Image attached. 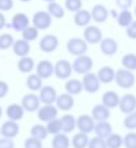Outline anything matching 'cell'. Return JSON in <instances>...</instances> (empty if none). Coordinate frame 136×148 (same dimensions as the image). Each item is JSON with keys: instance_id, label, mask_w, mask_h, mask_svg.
Returning <instances> with one entry per match:
<instances>
[{"instance_id": "cell-11", "label": "cell", "mask_w": 136, "mask_h": 148, "mask_svg": "<svg viewBox=\"0 0 136 148\" xmlns=\"http://www.w3.org/2000/svg\"><path fill=\"white\" fill-rule=\"evenodd\" d=\"M58 108L55 105H44L38 110V119L42 122H48L56 119L58 116Z\"/></svg>"}, {"instance_id": "cell-51", "label": "cell", "mask_w": 136, "mask_h": 148, "mask_svg": "<svg viewBox=\"0 0 136 148\" xmlns=\"http://www.w3.org/2000/svg\"><path fill=\"white\" fill-rule=\"evenodd\" d=\"M6 25V18H5L4 14L0 11V31H2Z\"/></svg>"}, {"instance_id": "cell-44", "label": "cell", "mask_w": 136, "mask_h": 148, "mask_svg": "<svg viewBox=\"0 0 136 148\" xmlns=\"http://www.w3.org/2000/svg\"><path fill=\"white\" fill-rule=\"evenodd\" d=\"M87 148H108L106 144V140L102 139L100 137H93L89 140V143Z\"/></svg>"}, {"instance_id": "cell-27", "label": "cell", "mask_w": 136, "mask_h": 148, "mask_svg": "<svg viewBox=\"0 0 136 148\" xmlns=\"http://www.w3.org/2000/svg\"><path fill=\"white\" fill-rule=\"evenodd\" d=\"M61 124H62V132L65 134L71 133L76 128V119L71 114H66L63 115L61 118Z\"/></svg>"}, {"instance_id": "cell-49", "label": "cell", "mask_w": 136, "mask_h": 148, "mask_svg": "<svg viewBox=\"0 0 136 148\" xmlns=\"http://www.w3.org/2000/svg\"><path fill=\"white\" fill-rule=\"evenodd\" d=\"M9 91V85L6 81L0 80V99H4Z\"/></svg>"}, {"instance_id": "cell-15", "label": "cell", "mask_w": 136, "mask_h": 148, "mask_svg": "<svg viewBox=\"0 0 136 148\" xmlns=\"http://www.w3.org/2000/svg\"><path fill=\"white\" fill-rule=\"evenodd\" d=\"M30 18L25 13L23 12H19L15 13L11 18V27L14 29L15 32H23L27 29V27H30Z\"/></svg>"}, {"instance_id": "cell-46", "label": "cell", "mask_w": 136, "mask_h": 148, "mask_svg": "<svg viewBox=\"0 0 136 148\" xmlns=\"http://www.w3.org/2000/svg\"><path fill=\"white\" fill-rule=\"evenodd\" d=\"M13 0H0V11H9L13 8Z\"/></svg>"}, {"instance_id": "cell-41", "label": "cell", "mask_w": 136, "mask_h": 148, "mask_svg": "<svg viewBox=\"0 0 136 148\" xmlns=\"http://www.w3.org/2000/svg\"><path fill=\"white\" fill-rule=\"evenodd\" d=\"M64 8L70 12H77L82 9V0H65Z\"/></svg>"}, {"instance_id": "cell-56", "label": "cell", "mask_w": 136, "mask_h": 148, "mask_svg": "<svg viewBox=\"0 0 136 148\" xmlns=\"http://www.w3.org/2000/svg\"><path fill=\"white\" fill-rule=\"evenodd\" d=\"M0 135H1V132H0Z\"/></svg>"}, {"instance_id": "cell-47", "label": "cell", "mask_w": 136, "mask_h": 148, "mask_svg": "<svg viewBox=\"0 0 136 148\" xmlns=\"http://www.w3.org/2000/svg\"><path fill=\"white\" fill-rule=\"evenodd\" d=\"M126 35L129 39L136 40V21H133L129 27H126Z\"/></svg>"}, {"instance_id": "cell-40", "label": "cell", "mask_w": 136, "mask_h": 148, "mask_svg": "<svg viewBox=\"0 0 136 148\" xmlns=\"http://www.w3.org/2000/svg\"><path fill=\"white\" fill-rule=\"evenodd\" d=\"M47 131L49 134L51 135H57V134L61 133L62 132V124H61V120L56 118V119L52 120V121L48 122L47 123Z\"/></svg>"}, {"instance_id": "cell-26", "label": "cell", "mask_w": 136, "mask_h": 148, "mask_svg": "<svg viewBox=\"0 0 136 148\" xmlns=\"http://www.w3.org/2000/svg\"><path fill=\"white\" fill-rule=\"evenodd\" d=\"M95 133L97 137L106 140L113 133V128H112V125L108 121L97 122L95 127Z\"/></svg>"}, {"instance_id": "cell-19", "label": "cell", "mask_w": 136, "mask_h": 148, "mask_svg": "<svg viewBox=\"0 0 136 148\" xmlns=\"http://www.w3.org/2000/svg\"><path fill=\"white\" fill-rule=\"evenodd\" d=\"M100 49L104 55L111 57L118 52V43L113 38H105L100 43Z\"/></svg>"}, {"instance_id": "cell-33", "label": "cell", "mask_w": 136, "mask_h": 148, "mask_svg": "<svg viewBox=\"0 0 136 148\" xmlns=\"http://www.w3.org/2000/svg\"><path fill=\"white\" fill-rule=\"evenodd\" d=\"M30 133H31V137L36 138V139H38V140H41V141L45 140L46 138L48 137V135H49L46 126L41 125V124H36V125H34L33 127L31 128Z\"/></svg>"}, {"instance_id": "cell-7", "label": "cell", "mask_w": 136, "mask_h": 148, "mask_svg": "<svg viewBox=\"0 0 136 148\" xmlns=\"http://www.w3.org/2000/svg\"><path fill=\"white\" fill-rule=\"evenodd\" d=\"M83 39L87 44L91 45H97L100 44L103 40V33L101 29L97 25H89L84 29L83 32Z\"/></svg>"}, {"instance_id": "cell-10", "label": "cell", "mask_w": 136, "mask_h": 148, "mask_svg": "<svg viewBox=\"0 0 136 148\" xmlns=\"http://www.w3.org/2000/svg\"><path fill=\"white\" fill-rule=\"evenodd\" d=\"M58 46H59V40L55 35L52 34L45 35L40 40L39 43L40 50L44 53H52L57 49Z\"/></svg>"}, {"instance_id": "cell-2", "label": "cell", "mask_w": 136, "mask_h": 148, "mask_svg": "<svg viewBox=\"0 0 136 148\" xmlns=\"http://www.w3.org/2000/svg\"><path fill=\"white\" fill-rule=\"evenodd\" d=\"M66 50L69 54L76 57L85 55L87 51V43L81 38H71L66 43Z\"/></svg>"}, {"instance_id": "cell-52", "label": "cell", "mask_w": 136, "mask_h": 148, "mask_svg": "<svg viewBox=\"0 0 136 148\" xmlns=\"http://www.w3.org/2000/svg\"><path fill=\"white\" fill-rule=\"evenodd\" d=\"M2 114H3V110H2V107L0 106V119H1V117H2Z\"/></svg>"}, {"instance_id": "cell-32", "label": "cell", "mask_w": 136, "mask_h": 148, "mask_svg": "<svg viewBox=\"0 0 136 148\" xmlns=\"http://www.w3.org/2000/svg\"><path fill=\"white\" fill-rule=\"evenodd\" d=\"M70 144V139L65 133L57 134L52 139V148H69Z\"/></svg>"}, {"instance_id": "cell-25", "label": "cell", "mask_w": 136, "mask_h": 148, "mask_svg": "<svg viewBox=\"0 0 136 148\" xmlns=\"http://www.w3.org/2000/svg\"><path fill=\"white\" fill-rule=\"evenodd\" d=\"M12 51L17 57L23 58L29 56L30 51H31V46H30L29 42H27L25 40H16L12 46Z\"/></svg>"}, {"instance_id": "cell-54", "label": "cell", "mask_w": 136, "mask_h": 148, "mask_svg": "<svg viewBox=\"0 0 136 148\" xmlns=\"http://www.w3.org/2000/svg\"><path fill=\"white\" fill-rule=\"evenodd\" d=\"M21 2H23V3H27V2H30V1H32V0H19Z\"/></svg>"}, {"instance_id": "cell-12", "label": "cell", "mask_w": 136, "mask_h": 148, "mask_svg": "<svg viewBox=\"0 0 136 148\" xmlns=\"http://www.w3.org/2000/svg\"><path fill=\"white\" fill-rule=\"evenodd\" d=\"M119 109L125 115L136 111V97L132 93H126L120 97Z\"/></svg>"}, {"instance_id": "cell-36", "label": "cell", "mask_w": 136, "mask_h": 148, "mask_svg": "<svg viewBox=\"0 0 136 148\" xmlns=\"http://www.w3.org/2000/svg\"><path fill=\"white\" fill-rule=\"evenodd\" d=\"M121 64L123 68L130 71L136 70V54L133 53H127L122 57Z\"/></svg>"}, {"instance_id": "cell-39", "label": "cell", "mask_w": 136, "mask_h": 148, "mask_svg": "<svg viewBox=\"0 0 136 148\" xmlns=\"http://www.w3.org/2000/svg\"><path fill=\"white\" fill-rule=\"evenodd\" d=\"M39 32L40 31L37 27H35L34 25H30L25 31L21 32V37H23V40H25V41L30 43V42H33L38 39V37H39Z\"/></svg>"}, {"instance_id": "cell-22", "label": "cell", "mask_w": 136, "mask_h": 148, "mask_svg": "<svg viewBox=\"0 0 136 148\" xmlns=\"http://www.w3.org/2000/svg\"><path fill=\"white\" fill-rule=\"evenodd\" d=\"M91 117L93 118V120L97 122H103V121H108V119L111 116L110 113V109H108L107 107L101 103V105H95L91 110Z\"/></svg>"}, {"instance_id": "cell-29", "label": "cell", "mask_w": 136, "mask_h": 148, "mask_svg": "<svg viewBox=\"0 0 136 148\" xmlns=\"http://www.w3.org/2000/svg\"><path fill=\"white\" fill-rule=\"evenodd\" d=\"M35 60L30 56H25V57L19 58V62H17V69L21 72V73H29L31 74L33 70L35 69Z\"/></svg>"}, {"instance_id": "cell-35", "label": "cell", "mask_w": 136, "mask_h": 148, "mask_svg": "<svg viewBox=\"0 0 136 148\" xmlns=\"http://www.w3.org/2000/svg\"><path fill=\"white\" fill-rule=\"evenodd\" d=\"M132 21H133V15H132V12L129 9L121 10V12L118 13L117 23H118V25H119V27H127L131 25Z\"/></svg>"}, {"instance_id": "cell-30", "label": "cell", "mask_w": 136, "mask_h": 148, "mask_svg": "<svg viewBox=\"0 0 136 148\" xmlns=\"http://www.w3.org/2000/svg\"><path fill=\"white\" fill-rule=\"evenodd\" d=\"M27 87L32 91H40L41 88L43 87V79L38 75L37 73H31L29 74V76L25 81Z\"/></svg>"}, {"instance_id": "cell-34", "label": "cell", "mask_w": 136, "mask_h": 148, "mask_svg": "<svg viewBox=\"0 0 136 148\" xmlns=\"http://www.w3.org/2000/svg\"><path fill=\"white\" fill-rule=\"evenodd\" d=\"M48 12L50 13L52 17L57 19H61L65 15V8L62 5H60L57 2L48 3Z\"/></svg>"}, {"instance_id": "cell-42", "label": "cell", "mask_w": 136, "mask_h": 148, "mask_svg": "<svg viewBox=\"0 0 136 148\" xmlns=\"http://www.w3.org/2000/svg\"><path fill=\"white\" fill-rule=\"evenodd\" d=\"M123 125L126 129L130 131L136 130V111L126 116L123 121Z\"/></svg>"}, {"instance_id": "cell-48", "label": "cell", "mask_w": 136, "mask_h": 148, "mask_svg": "<svg viewBox=\"0 0 136 148\" xmlns=\"http://www.w3.org/2000/svg\"><path fill=\"white\" fill-rule=\"evenodd\" d=\"M116 4L122 10L129 9L133 4V0H116Z\"/></svg>"}, {"instance_id": "cell-4", "label": "cell", "mask_w": 136, "mask_h": 148, "mask_svg": "<svg viewBox=\"0 0 136 148\" xmlns=\"http://www.w3.org/2000/svg\"><path fill=\"white\" fill-rule=\"evenodd\" d=\"M73 72L72 63L65 59L58 60L54 65V74L61 80H68Z\"/></svg>"}, {"instance_id": "cell-37", "label": "cell", "mask_w": 136, "mask_h": 148, "mask_svg": "<svg viewBox=\"0 0 136 148\" xmlns=\"http://www.w3.org/2000/svg\"><path fill=\"white\" fill-rule=\"evenodd\" d=\"M108 148H121L123 145V137L118 133H112L106 139Z\"/></svg>"}, {"instance_id": "cell-9", "label": "cell", "mask_w": 136, "mask_h": 148, "mask_svg": "<svg viewBox=\"0 0 136 148\" xmlns=\"http://www.w3.org/2000/svg\"><path fill=\"white\" fill-rule=\"evenodd\" d=\"M21 105L23 106L25 112L34 113V112H38V110L41 108V101L39 95L35 93H27L23 97Z\"/></svg>"}, {"instance_id": "cell-3", "label": "cell", "mask_w": 136, "mask_h": 148, "mask_svg": "<svg viewBox=\"0 0 136 148\" xmlns=\"http://www.w3.org/2000/svg\"><path fill=\"white\" fill-rule=\"evenodd\" d=\"M93 67V60L91 59V57H89L87 55L78 56L72 62L73 71L77 74L85 75L87 73L91 72Z\"/></svg>"}, {"instance_id": "cell-1", "label": "cell", "mask_w": 136, "mask_h": 148, "mask_svg": "<svg viewBox=\"0 0 136 148\" xmlns=\"http://www.w3.org/2000/svg\"><path fill=\"white\" fill-rule=\"evenodd\" d=\"M116 84L123 89L132 88L135 84V75L132 71L125 68H120L116 71L115 80Z\"/></svg>"}, {"instance_id": "cell-5", "label": "cell", "mask_w": 136, "mask_h": 148, "mask_svg": "<svg viewBox=\"0 0 136 148\" xmlns=\"http://www.w3.org/2000/svg\"><path fill=\"white\" fill-rule=\"evenodd\" d=\"M52 18L53 17L50 15L48 11L40 10L34 13L32 23L35 27H37L39 31H45L48 29L52 25Z\"/></svg>"}, {"instance_id": "cell-17", "label": "cell", "mask_w": 136, "mask_h": 148, "mask_svg": "<svg viewBox=\"0 0 136 148\" xmlns=\"http://www.w3.org/2000/svg\"><path fill=\"white\" fill-rule=\"evenodd\" d=\"M0 132H1L2 137L13 139V138H15L19 135V125L17 124V122L8 120V121L4 122L2 124V126L0 127Z\"/></svg>"}, {"instance_id": "cell-55", "label": "cell", "mask_w": 136, "mask_h": 148, "mask_svg": "<svg viewBox=\"0 0 136 148\" xmlns=\"http://www.w3.org/2000/svg\"><path fill=\"white\" fill-rule=\"evenodd\" d=\"M134 14L136 15V6H135V8H134Z\"/></svg>"}, {"instance_id": "cell-6", "label": "cell", "mask_w": 136, "mask_h": 148, "mask_svg": "<svg viewBox=\"0 0 136 148\" xmlns=\"http://www.w3.org/2000/svg\"><path fill=\"white\" fill-rule=\"evenodd\" d=\"M81 82H82L83 90L87 91V93L98 92L100 86H101V81H100L97 73H93V72H89V73L83 75Z\"/></svg>"}, {"instance_id": "cell-24", "label": "cell", "mask_w": 136, "mask_h": 148, "mask_svg": "<svg viewBox=\"0 0 136 148\" xmlns=\"http://www.w3.org/2000/svg\"><path fill=\"white\" fill-rule=\"evenodd\" d=\"M73 21L77 27H87L91 21V11H89L87 9H80L79 11L75 12L74 16H73Z\"/></svg>"}, {"instance_id": "cell-13", "label": "cell", "mask_w": 136, "mask_h": 148, "mask_svg": "<svg viewBox=\"0 0 136 148\" xmlns=\"http://www.w3.org/2000/svg\"><path fill=\"white\" fill-rule=\"evenodd\" d=\"M57 90L51 85H45L39 91V97L44 105H54L57 99Z\"/></svg>"}, {"instance_id": "cell-8", "label": "cell", "mask_w": 136, "mask_h": 148, "mask_svg": "<svg viewBox=\"0 0 136 148\" xmlns=\"http://www.w3.org/2000/svg\"><path fill=\"white\" fill-rule=\"evenodd\" d=\"M95 121L91 115L87 114H83L80 115L76 119V128L78 129L79 132L84 133L89 135L93 131H95Z\"/></svg>"}, {"instance_id": "cell-14", "label": "cell", "mask_w": 136, "mask_h": 148, "mask_svg": "<svg viewBox=\"0 0 136 148\" xmlns=\"http://www.w3.org/2000/svg\"><path fill=\"white\" fill-rule=\"evenodd\" d=\"M74 103H75V101H74L73 95H69V93H67V92H64L57 97L55 106L60 111L68 112L74 107Z\"/></svg>"}, {"instance_id": "cell-21", "label": "cell", "mask_w": 136, "mask_h": 148, "mask_svg": "<svg viewBox=\"0 0 136 148\" xmlns=\"http://www.w3.org/2000/svg\"><path fill=\"white\" fill-rule=\"evenodd\" d=\"M120 97L116 91L108 90L102 95V103L108 109H114L116 107H119Z\"/></svg>"}, {"instance_id": "cell-18", "label": "cell", "mask_w": 136, "mask_h": 148, "mask_svg": "<svg viewBox=\"0 0 136 148\" xmlns=\"http://www.w3.org/2000/svg\"><path fill=\"white\" fill-rule=\"evenodd\" d=\"M91 19L98 23H103L107 21L110 12L108 8L103 4H95L91 11Z\"/></svg>"}, {"instance_id": "cell-53", "label": "cell", "mask_w": 136, "mask_h": 148, "mask_svg": "<svg viewBox=\"0 0 136 148\" xmlns=\"http://www.w3.org/2000/svg\"><path fill=\"white\" fill-rule=\"evenodd\" d=\"M45 2H48V3H51V2H56V0H43Z\"/></svg>"}, {"instance_id": "cell-50", "label": "cell", "mask_w": 136, "mask_h": 148, "mask_svg": "<svg viewBox=\"0 0 136 148\" xmlns=\"http://www.w3.org/2000/svg\"><path fill=\"white\" fill-rule=\"evenodd\" d=\"M0 148H14V142L12 139L1 137L0 138Z\"/></svg>"}, {"instance_id": "cell-20", "label": "cell", "mask_w": 136, "mask_h": 148, "mask_svg": "<svg viewBox=\"0 0 136 148\" xmlns=\"http://www.w3.org/2000/svg\"><path fill=\"white\" fill-rule=\"evenodd\" d=\"M25 112V109H23L21 105H19V103H11V105H9L8 107L6 108L5 114H6L7 118H8L10 121L17 122L23 118Z\"/></svg>"}, {"instance_id": "cell-45", "label": "cell", "mask_w": 136, "mask_h": 148, "mask_svg": "<svg viewBox=\"0 0 136 148\" xmlns=\"http://www.w3.org/2000/svg\"><path fill=\"white\" fill-rule=\"evenodd\" d=\"M23 147L25 148H43L41 140H38L36 138L29 137L23 142Z\"/></svg>"}, {"instance_id": "cell-38", "label": "cell", "mask_w": 136, "mask_h": 148, "mask_svg": "<svg viewBox=\"0 0 136 148\" xmlns=\"http://www.w3.org/2000/svg\"><path fill=\"white\" fill-rule=\"evenodd\" d=\"M14 38L11 34L3 33L0 35V50H8L9 48H12L14 44Z\"/></svg>"}, {"instance_id": "cell-31", "label": "cell", "mask_w": 136, "mask_h": 148, "mask_svg": "<svg viewBox=\"0 0 136 148\" xmlns=\"http://www.w3.org/2000/svg\"><path fill=\"white\" fill-rule=\"evenodd\" d=\"M89 140L91 139L87 134L78 132L71 139V145L73 148H87Z\"/></svg>"}, {"instance_id": "cell-43", "label": "cell", "mask_w": 136, "mask_h": 148, "mask_svg": "<svg viewBox=\"0 0 136 148\" xmlns=\"http://www.w3.org/2000/svg\"><path fill=\"white\" fill-rule=\"evenodd\" d=\"M123 145L125 148H136V132H129L123 138Z\"/></svg>"}, {"instance_id": "cell-16", "label": "cell", "mask_w": 136, "mask_h": 148, "mask_svg": "<svg viewBox=\"0 0 136 148\" xmlns=\"http://www.w3.org/2000/svg\"><path fill=\"white\" fill-rule=\"evenodd\" d=\"M36 73L42 79H48L54 74V65L49 60H41L36 65Z\"/></svg>"}, {"instance_id": "cell-23", "label": "cell", "mask_w": 136, "mask_h": 148, "mask_svg": "<svg viewBox=\"0 0 136 148\" xmlns=\"http://www.w3.org/2000/svg\"><path fill=\"white\" fill-rule=\"evenodd\" d=\"M98 77H99L101 83H111L112 81L115 80V75L116 71L111 67V66H103L99 69L97 73Z\"/></svg>"}, {"instance_id": "cell-28", "label": "cell", "mask_w": 136, "mask_h": 148, "mask_svg": "<svg viewBox=\"0 0 136 148\" xmlns=\"http://www.w3.org/2000/svg\"><path fill=\"white\" fill-rule=\"evenodd\" d=\"M64 88L66 92L71 95H77L83 90L82 82L79 79H68L64 84Z\"/></svg>"}]
</instances>
